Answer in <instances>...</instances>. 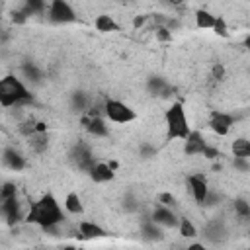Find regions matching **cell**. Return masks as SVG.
I'll return each mask as SVG.
<instances>
[{
    "label": "cell",
    "mask_w": 250,
    "mask_h": 250,
    "mask_svg": "<svg viewBox=\"0 0 250 250\" xmlns=\"http://www.w3.org/2000/svg\"><path fill=\"white\" fill-rule=\"evenodd\" d=\"M94 25H96L98 31H104V33H107V31H117V29H119V25L115 23V20H113L111 16H107V14H100V16L96 18Z\"/></svg>",
    "instance_id": "cell-20"
},
{
    "label": "cell",
    "mask_w": 250,
    "mask_h": 250,
    "mask_svg": "<svg viewBox=\"0 0 250 250\" xmlns=\"http://www.w3.org/2000/svg\"><path fill=\"white\" fill-rule=\"evenodd\" d=\"M82 125L86 127V131L94 137H107L109 129L104 121V117H92V115H84L82 117Z\"/></svg>",
    "instance_id": "cell-12"
},
{
    "label": "cell",
    "mask_w": 250,
    "mask_h": 250,
    "mask_svg": "<svg viewBox=\"0 0 250 250\" xmlns=\"http://www.w3.org/2000/svg\"><path fill=\"white\" fill-rule=\"evenodd\" d=\"M21 70H23V74H25L27 80H33V82H39V80H41V70H39L33 62H25V64L21 66Z\"/></svg>",
    "instance_id": "cell-27"
},
{
    "label": "cell",
    "mask_w": 250,
    "mask_h": 250,
    "mask_svg": "<svg viewBox=\"0 0 250 250\" xmlns=\"http://www.w3.org/2000/svg\"><path fill=\"white\" fill-rule=\"evenodd\" d=\"M62 219H64L62 209L59 207L57 199H55L51 193H45V195L31 207V211L25 215V221H27V223H35V225H39L41 229L51 227V225H61Z\"/></svg>",
    "instance_id": "cell-1"
},
{
    "label": "cell",
    "mask_w": 250,
    "mask_h": 250,
    "mask_svg": "<svg viewBox=\"0 0 250 250\" xmlns=\"http://www.w3.org/2000/svg\"><path fill=\"white\" fill-rule=\"evenodd\" d=\"M232 166H234L236 170H240V172L250 170V162H248L246 158H234V160H232Z\"/></svg>",
    "instance_id": "cell-35"
},
{
    "label": "cell",
    "mask_w": 250,
    "mask_h": 250,
    "mask_svg": "<svg viewBox=\"0 0 250 250\" xmlns=\"http://www.w3.org/2000/svg\"><path fill=\"white\" fill-rule=\"evenodd\" d=\"M156 39L158 41H172V31L166 29V27H156Z\"/></svg>",
    "instance_id": "cell-32"
},
{
    "label": "cell",
    "mask_w": 250,
    "mask_h": 250,
    "mask_svg": "<svg viewBox=\"0 0 250 250\" xmlns=\"http://www.w3.org/2000/svg\"><path fill=\"white\" fill-rule=\"evenodd\" d=\"M207 148V143L203 141L201 133L199 131H191L189 137L184 141V152L188 156H193V154H203V150Z\"/></svg>",
    "instance_id": "cell-11"
},
{
    "label": "cell",
    "mask_w": 250,
    "mask_h": 250,
    "mask_svg": "<svg viewBox=\"0 0 250 250\" xmlns=\"http://www.w3.org/2000/svg\"><path fill=\"white\" fill-rule=\"evenodd\" d=\"M146 90H148L152 96H160V98H168V96L174 92V88H172L164 78H160V76H152V78H148V82H146Z\"/></svg>",
    "instance_id": "cell-14"
},
{
    "label": "cell",
    "mask_w": 250,
    "mask_h": 250,
    "mask_svg": "<svg viewBox=\"0 0 250 250\" xmlns=\"http://www.w3.org/2000/svg\"><path fill=\"white\" fill-rule=\"evenodd\" d=\"M158 201H160V205H164V207H174L176 205V197L172 195V193H168V191H162L160 195H158Z\"/></svg>",
    "instance_id": "cell-31"
},
{
    "label": "cell",
    "mask_w": 250,
    "mask_h": 250,
    "mask_svg": "<svg viewBox=\"0 0 250 250\" xmlns=\"http://www.w3.org/2000/svg\"><path fill=\"white\" fill-rule=\"evenodd\" d=\"M123 207H125V211H137V201H135V197L131 195V193H127L125 195V199H123Z\"/></svg>",
    "instance_id": "cell-33"
},
{
    "label": "cell",
    "mask_w": 250,
    "mask_h": 250,
    "mask_svg": "<svg viewBox=\"0 0 250 250\" xmlns=\"http://www.w3.org/2000/svg\"><path fill=\"white\" fill-rule=\"evenodd\" d=\"M47 14H49V21H53V23H72V21H76V12L64 0H53L49 4Z\"/></svg>",
    "instance_id": "cell-5"
},
{
    "label": "cell",
    "mask_w": 250,
    "mask_h": 250,
    "mask_svg": "<svg viewBox=\"0 0 250 250\" xmlns=\"http://www.w3.org/2000/svg\"><path fill=\"white\" fill-rule=\"evenodd\" d=\"M213 31H215L219 37H229V27H227V21H225V18L217 16V20H215V25H213Z\"/></svg>",
    "instance_id": "cell-29"
},
{
    "label": "cell",
    "mask_w": 250,
    "mask_h": 250,
    "mask_svg": "<svg viewBox=\"0 0 250 250\" xmlns=\"http://www.w3.org/2000/svg\"><path fill=\"white\" fill-rule=\"evenodd\" d=\"M31 100H33L31 92L14 74H8V76H4L0 80V104L4 107H14V105L29 104Z\"/></svg>",
    "instance_id": "cell-2"
},
{
    "label": "cell",
    "mask_w": 250,
    "mask_h": 250,
    "mask_svg": "<svg viewBox=\"0 0 250 250\" xmlns=\"http://www.w3.org/2000/svg\"><path fill=\"white\" fill-rule=\"evenodd\" d=\"M62 250H78V248H74V246H64Z\"/></svg>",
    "instance_id": "cell-44"
},
{
    "label": "cell",
    "mask_w": 250,
    "mask_h": 250,
    "mask_svg": "<svg viewBox=\"0 0 250 250\" xmlns=\"http://www.w3.org/2000/svg\"><path fill=\"white\" fill-rule=\"evenodd\" d=\"M45 8H47V6H45L41 0H27L20 10L29 18V16H39V14H43Z\"/></svg>",
    "instance_id": "cell-24"
},
{
    "label": "cell",
    "mask_w": 250,
    "mask_h": 250,
    "mask_svg": "<svg viewBox=\"0 0 250 250\" xmlns=\"http://www.w3.org/2000/svg\"><path fill=\"white\" fill-rule=\"evenodd\" d=\"M12 21L21 25V23H25V21H27V16H25L21 10H16V12H12Z\"/></svg>",
    "instance_id": "cell-36"
},
{
    "label": "cell",
    "mask_w": 250,
    "mask_h": 250,
    "mask_svg": "<svg viewBox=\"0 0 250 250\" xmlns=\"http://www.w3.org/2000/svg\"><path fill=\"white\" fill-rule=\"evenodd\" d=\"M109 168L115 172V168H117V162H115V160H111V162H109Z\"/></svg>",
    "instance_id": "cell-43"
},
{
    "label": "cell",
    "mask_w": 250,
    "mask_h": 250,
    "mask_svg": "<svg viewBox=\"0 0 250 250\" xmlns=\"http://www.w3.org/2000/svg\"><path fill=\"white\" fill-rule=\"evenodd\" d=\"M143 234H145L146 240H160L162 238V227L156 225L152 219H148L143 225Z\"/></svg>",
    "instance_id": "cell-22"
},
{
    "label": "cell",
    "mask_w": 250,
    "mask_h": 250,
    "mask_svg": "<svg viewBox=\"0 0 250 250\" xmlns=\"http://www.w3.org/2000/svg\"><path fill=\"white\" fill-rule=\"evenodd\" d=\"M152 154H154V148H152V146H148V145H143V146H141V156L148 158V156H152Z\"/></svg>",
    "instance_id": "cell-38"
},
{
    "label": "cell",
    "mask_w": 250,
    "mask_h": 250,
    "mask_svg": "<svg viewBox=\"0 0 250 250\" xmlns=\"http://www.w3.org/2000/svg\"><path fill=\"white\" fill-rule=\"evenodd\" d=\"M64 209H66L68 213H72V215H80V213L84 211V205H82L78 193L70 191V193L66 195V199H64Z\"/></svg>",
    "instance_id": "cell-23"
},
{
    "label": "cell",
    "mask_w": 250,
    "mask_h": 250,
    "mask_svg": "<svg viewBox=\"0 0 250 250\" xmlns=\"http://www.w3.org/2000/svg\"><path fill=\"white\" fill-rule=\"evenodd\" d=\"M35 133H47V123L37 121V125H35Z\"/></svg>",
    "instance_id": "cell-41"
},
{
    "label": "cell",
    "mask_w": 250,
    "mask_h": 250,
    "mask_svg": "<svg viewBox=\"0 0 250 250\" xmlns=\"http://www.w3.org/2000/svg\"><path fill=\"white\" fill-rule=\"evenodd\" d=\"M70 158H72V162H74L80 170H86V172H90V170L98 164V162L94 160V156H92L90 146L84 145V143L74 145V148H72V152H70Z\"/></svg>",
    "instance_id": "cell-6"
},
{
    "label": "cell",
    "mask_w": 250,
    "mask_h": 250,
    "mask_svg": "<svg viewBox=\"0 0 250 250\" xmlns=\"http://www.w3.org/2000/svg\"><path fill=\"white\" fill-rule=\"evenodd\" d=\"M203 156H205V158H217V156H221V154H219V150H217V148H213V146H209V145H207V148L203 150Z\"/></svg>",
    "instance_id": "cell-37"
},
{
    "label": "cell",
    "mask_w": 250,
    "mask_h": 250,
    "mask_svg": "<svg viewBox=\"0 0 250 250\" xmlns=\"http://www.w3.org/2000/svg\"><path fill=\"white\" fill-rule=\"evenodd\" d=\"M180 234L182 236H186V238H193V236H197V229H195V225L189 221V219H180Z\"/></svg>",
    "instance_id": "cell-25"
},
{
    "label": "cell",
    "mask_w": 250,
    "mask_h": 250,
    "mask_svg": "<svg viewBox=\"0 0 250 250\" xmlns=\"http://www.w3.org/2000/svg\"><path fill=\"white\" fill-rule=\"evenodd\" d=\"M248 234H250V232H248Z\"/></svg>",
    "instance_id": "cell-46"
},
{
    "label": "cell",
    "mask_w": 250,
    "mask_h": 250,
    "mask_svg": "<svg viewBox=\"0 0 250 250\" xmlns=\"http://www.w3.org/2000/svg\"><path fill=\"white\" fill-rule=\"evenodd\" d=\"M230 148H232L234 158H246V160L250 158V139H246V137H238V139L232 141Z\"/></svg>",
    "instance_id": "cell-18"
},
{
    "label": "cell",
    "mask_w": 250,
    "mask_h": 250,
    "mask_svg": "<svg viewBox=\"0 0 250 250\" xmlns=\"http://www.w3.org/2000/svg\"><path fill=\"white\" fill-rule=\"evenodd\" d=\"M234 211L240 219H250V203L246 199H234Z\"/></svg>",
    "instance_id": "cell-28"
},
{
    "label": "cell",
    "mask_w": 250,
    "mask_h": 250,
    "mask_svg": "<svg viewBox=\"0 0 250 250\" xmlns=\"http://www.w3.org/2000/svg\"><path fill=\"white\" fill-rule=\"evenodd\" d=\"M78 230H80L82 238H102V236L107 234L100 225H96L92 221H80L78 223Z\"/></svg>",
    "instance_id": "cell-17"
},
{
    "label": "cell",
    "mask_w": 250,
    "mask_h": 250,
    "mask_svg": "<svg viewBox=\"0 0 250 250\" xmlns=\"http://www.w3.org/2000/svg\"><path fill=\"white\" fill-rule=\"evenodd\" d=\"M70 102H72V109L74 111H86V107H88V98H86L84 92H74Z\"/></svg>",
    "instance_id": "cell-26"
},
{
    "label": "cell",
    "mask_w": 250,
    "mask_h": 250,
    "mask_svg": "<svg viewBox=\"0 0 250 250\" xmlns=\"http://www.w3.org/2000/svg\"><path fill=\"white\" fill-rule=\"evenodd\" d=\"M211 78H215V80H223V78H225V66H223L221 62H217V64L213 66V70H211Z\"/></svg>",
    "instance_id": "cell-34"
},
{
    "label": "cell",
    "mask_w": 250,
    "mask_h": 250,
    "mask_svg": "<svg viewBox=\"0 0 250 250\" xmlns=\"http://www.w3.org/2000/svg\"><path fill=\"white\" fill-rule=\"evenodd\" d=\"M188 184H189V189L193 193V199L199 203V205H205L207 197H209V186H207V180L203 174H191L188 178Z\"/></svg>",
    "instance_id": "cell-8"
},
{
    "label": "cell",
    "mask_w": 250,
    "mask_h": 250,
    "mask_svg": "<svg viewBox=\"0 0 250 250\" xmlns=\"http://www.w3.org/2000/svg\"><path fill=\"white\" fill-rule=\"evenodd\" d=\"M184 250H209L207 246H203L201 242H193V244H189L188 248H184Z\"/></svg>",
    "instance_id": "cell-40"
},
{
    "label": "cell",
    "mask_w": 250,
    "mask_h": 250,
    "mask_svg": "<svg viewBox=\"0 0 250 250\" xmlns=\"http://www.w3.org/2000/svg\"><path fill=\"white\" fill-rule=\"evenodd\" d=\"M217 16H213L209 10H197L195 12V25L199 29H213Z\"/></svg>",
    "instance_id": "cell-19"
},
{
    "label": "cell",
    "mask_w": 250,
    "mask_h": 250,
    "mask_svg": "<svg viewBox=\"0 0 250 250\" xmlns=\"http://www.w3.org/2000/svg\"><path fill=\"white\" fill-rule=\"evenodd\" d=\"M104 115L113 123H131L137 119V113L133 107L119 100H105L104 104Z\"/></svg>",
    "instance_id": "cell-4"
},
{
    "label": "cell",
    "mask_w": 250,
    "mask_h": 250,
    "mask_svg": "<svg viewBox=\"0 0 250 250\" xmlns=\"http://www.w3.org/2000/svg\"><path fill=\"white\" fill-rule=\"evenodd\" d=\"M29 146L35 150V152H45L47 146H49V135L47 133H33L29 137Z\"/></svg>",
    "instance_id": "cell-21"
},
{
    "label": "cell",
    "mask_w": 250,
    "mask_h": 250,
    "mask_svg": "<svg viewBox=\"0 0 250 250\" xmlns=\"http://www.w3.org/2000/svg\"><path fill=\"white\" fill-rule=\"evenodd\" d=\"M2 215H4V219L10 227H14L16 223L21 221V211H20V203H18L16 197L2 201Z\"/></svg>",
    "instance_id": "cell-13"
},
{
    "label": "cell",
    "mask_w": 250,
    "mask_h": 250,
    "mask_svg": "<svg viewBox=\"0 0 250 250\" xmlns=\"http://www.w3.org/2000/svg\"><path fill=\"white\" fill-rule=\"evenodd\" d=\"M90 178L96 182V184H104V182H111L113 180V176H115V172L109 168V164H105V162H98L90 172Z\"/></svg>",
    "instance_id": "cell-16"
},
{
    "label": "cell",
    "mask_w": 250,
    "mask_h": 250,
    "mask_svg": "<svg viewBox=\"0 0 250 250\" xmlns=\"http://www.w3.org/2000/svg\"><path fill=\"white\" fill-rule=\"evenodd\" d=\"M2 162H4L6 168L16 170V172H20V170L25 168V160H23V156H21L16 148H4V152H2Z\"/></svg>",
    "instance_id": "cell-15"
},
{
    "label": "cell",
    "mask_w": 250,
    "mask_h": 250,
    "mask_svg": "<svg viewBox=\"0 0 250 250\" xmlns=\"http://www.w3.org/2000/svg\"><path fill=\"white\" fill-rule=\"evenodd\" d=\"M203 234H205V240H209L211 244H223L229 238V230L221 221L207 223L203 229Z\"/></svg>",
    "instance_id": "cell-10"
},
{
    "label": "cell",
    "mask_w": 250,
    "mask_h": 250,
    "mask_svg": "<svg viewBox=\"0 0 250 250\" xmlns=\"http://www.w3.org/2000/svg\"><path fill=\"white\" fill-rule=\"evenodd\" d=\"M164 121H166V135L168 139H182L186 141L191 133L188 117H186V109L180 102H174L166 113H164Z\"/></svg>",
    "instance_id": "cell-3"
},
{
    "label": "cell",
    "mask_w": 250,
    "mask_h": 250,
    "mask_svg": "<svg viewBox=\"0 0 250 250\" xmlns=\"http://www.w3.org/2000/svg\"><path fill=\"white\" fill-rule=\"evenodd\" d=\"M14 197H16V186L12 182H6L0 189V199L6 201V199H14Z\"/></svg>",
    "instance_id": "cell-30"
},
{
    "label": "cell",
    "mask_w": 250,
    "mask_h": 250,
    "mask_svg": "<svg viewBox=\"0 0 250 250\" xmlns=\"http://www.w3.org/2000/svg\"><path fill=\"white\" fill-rule=\"evenodd\" d=\"M234 125V117L230 113H225V111H211V117H209V127L213 133H217L219 137H225L229 135L230 127Z\"/></svg>",
    "instance_id": "cell-7"
},
{
    "label": "cell",
    "mask_w": 250,
    "mask_h": 250,
    "mask_svg": "<svg viewBox=\"0 0 250 250\" xmlns=\"http://www.w3.org/2000/svg\"><path fill=\"white\" fill-rule=\"evenodd\" d=\"M244 47L250 51V35H246V37H244Z\"/></svg>",
    "instance_id": "cell-42"
},
{
    "label": "cell",
    "mask_w": 250,
    "mask_h": 250,
    "mask_svg": "<svg viewBox=\"0 0 250 250\" xmlns=\"http://www.w3.org/2000/svg\"><path fill=\"white\" fill-rule=\"evenodd\" d=\"M156 225L160 227H166V229H174V227H180V217L170 209V207H164V205H158L154 211H152V217H150Z\"/></svg>",
    "instance_id": "cell-9"
},
{
    "label": "cell",
    "mask_w": 250,
    "mask_h": 250,
    "mask_svg": "<svg viewBox=\"0 0 250 250\" xmlns=\"http://www.w3.org/2000/svg\"><path fill=\"white\" fill-rule=\"evenodd\" d=\"M145 21H146V16H135V20H133V27H141V25H145Z\"/></svg>",
    "instance_id": "cell-39"
},
{
    "label": "cell",
    "mask_w": 250,
    "mask_h": 250,
    "mask_svg": "<svg viewBox=\"0 0 250 250\" xmlns=\"http://www.w3.org/2000/svg\"><path fill=\"white\" fill-rule=\"evenodd\" d=\"M78 250H84V248H78Z\"/></svg>",
    "instance_id": "cell-45"
}]
</instances>
